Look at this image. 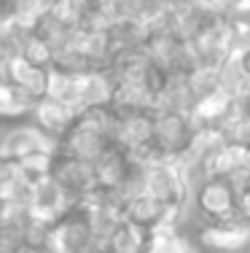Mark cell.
<instances>
[{
    "instance_id": "obj_6",
    "label": "cell",
    "mask_w": 250,
    "mask_h": 253,
    "mask_svg": "<svg viewBox=\"0 0 250 253\" xmlns=\"http://www.w3.org/2000/svg\"><path fill=\"white\" fill-rule=\"evenodd\" d=\"M73 208H75V200L51 175L33 183V194H30V202H27V215L33 221L54 226Z\"/></svg>"
},
{
    "instance_id": "obj_4",
    "label": "cell",
    "mask_w": 250,
    "mask_h": 253,
    "mask_svg": "<svg viewBox=\"0 0 250 253\" xmlns=\"http://www.w3.org/2000/svg\"><path fill=\"white\" fill-rule=\"evenodd\" d=\"M57 143L51 137H46L30 119L22 122H8L0 124V159L3 162H19L25 156L35 151H54L57 154Z\"/></svg>"
},
{
    "instance_id": "obj_8",
    "label": "cell",
    "mask_w": 250,
    "mask_h": 253,
    "mask_svg": "<svg viewBox=\"0 0 250 253\" xmlns=\"http://www.w3.org/2000/svg\"><path fill=\"white\" fill-rule=\"evenodd\" d=\"M135 167L138 165H135L132 156L124 151L121 146H110V148H105V151L100 154V159L92 165L94 183L103 191H118L127 183V178L132 175Z\"/></svg>"
},
{
    "instance_id": "obj_15",
    "label": "cell",
    "mask_w": 250,
    "mask_h": 253,
    "mask_svg": "<svg viewBox=\"0 0 250 253\" xmlns=\"http://www.w3.org/2000/svg\"><path fill=\"white\" fill-rule=\"evenodd\" d=\"M245 253H250V243H248V248H245Z\"/></svg>"
},
{
    "instance_id": "obj_16",
    "label": "cell",
    "mask_w": 250,
    "mask_h": 253,
    "mask_svg": "<svg viewBox=\"0 0 250 253\" xmlns=\"http://www.w3.org/2000/svg\"><path fill=\"white\" fill-rule=\"evenodd\" d=\"M0 124H3V122H0Z\"/></svg>"
},
{
    "instance_id": "obj_7",
    "label": "cell",
    "mask_w": 250,
    "mask_h": 253,
    "mask_svg": "<svg viewBox=\"0 0 250 253\" xmlns=\"http://www.w3.org/2000/svg\"><path fill=\"white\" fill-rule=\"evenodd\" d=\"M51 178L68 191L70 197L78 205L83 197H89L97 183H94V170L89 162H81V159H73V156H65V154H54V162H51Z\"/></svg>"
},
{
    "instance_id": "obj_2",
    "label": "cell",
    "mask_w": 250,
    "mask_h": 253,
    "mask_svg": "<svg viewBox=\"0 0 250 253\" xmlns=\"http://www.w3.org/2000/svg\"><path fill=\"white\" fill-rule=\"evenodd\" d=\"M196 135V126L188 113L178 111H153V148L164 159H178Z\"/></svg>"
},
{
    "instance_id": "obj_10",
    "label": "cell",
    "mask_w": 250,
    "mask_h": 253,
    "mask_svg": "<svg viewBox=\"0 0 250 253\" xmlns=\"http://www.w3.org/2000/svg\"><path fill=\"white\" fill-rule=\"evenodd\" d=\"M30 122L59 146V140H62V137L68 135V129L73 126L75 113L70 111V108H65L62 102L51 100V97H40V100H35L33 111H30Z\"/></svg>"
},
{
    "instance_id": "obj_9",
    "label": "cell",
    "mask_w": 250,
    "mask_h": 253,
    "mask_svg": "<svg viewBox=\"0 0 250 253\" xmlns=\"http://www.w3.org/2000/svg\"><path fill=\"white\" fill-rule=\"evenodd\" d=\"M49 70L51 68H40V65L27 62L22 54H14L11 59L3 62V76L33 100L46 97V89H49Z\"/></svg>"
},
{
    "instance_id": "obj_11",
    "label": "cell",
    "mask_w": 250,
    "mask_h": 253,
    "mask_svg": "<svg viewBox=\"0 0 250 253\" xmlns=\"http://www.w3.org/2000/svg\"><path fill=\"white\" fill-rule=\"evenodd\" d=\"M151 229L135 224L129 218H121L118 226L110 232V237L105 240V253H145Z\"/></svg>"
},
{
    "instance_id": "obj_14",
    "label": "cell",
    "mask_w": 250,
    "mask_h": 253,
    "mask_svg": "<svg viewBox=\"0 0 250 253\" xmlns=\"http://www.w3.org/2000/svg\"><path fill=\"white\" fill-rule=\"evenodd\" d=\"M8 253H33V251H25V248H19V251H8Z\"/></svg>"
},
{
    "instance_id": "obj_13",
    "label": "cell",
    "mask_w": 250,
    "mask_h": 253,
    "mask_svg": "<svg viewBox=\"0 0 250 253\" xmlns=\"http://www.w3.org/2000/svg\"><path fill=\"white\" fill-rule=\"evenodd\" d=\"M33 105H35L33 97H27L22 89H16L5 76H0V122L8 124V122L30 119Z\"/></svg>"
},
{
    "instance_id": "obj_12",
    "label": "cell",
    "mask_w": 250,
    "mask_h": 253,
    "mask_svg": "<svg viewBox=\"0 0 250 253\" xmlns=\"http://www.w3.org/2000/svg\"><path fill=\"white\" fill-rule=\"evenodd\" d=\"M164 215H167V208L156 200V197L148 194V191H140V194L129 197V200L124 202V218L135 221V224H140L145 229L164 224Z\"/></svg>"
},
{
    "instance_id": "obj_3",
    "label": "cell",
    "mask_w": 250,
    "mask_h": 253,
    "mask_svg": "<svg viewBox=\"0 0 250 253\" xmlns=\"http://www.w3.org/2000/svg\"><path fill=\"white\" fill-rule=\"evenodd\" d=\"M191 234L205 253H245L250 243V224L242 215L229 221H202Z\"/></svg>"
},
{
    "instance_id": "obj_1",
    "label": "cell",
    "mask_w": 250,
    "mask_h": 253,
    "mask_svg": "<svg viewBox=\"0 0 250 253\" xmlns=\"http://www.w3.org/2000/svg\"><path fill=\"white\" fill-rule=\"evenodd\" d=\"M191 205L199 221L237 218V186L229 178H205L191 191Z\"/></svg>"
},
{
    "instance_id": "obj_5",
    "label": "cell",
    "mask_w": 250,
    "mask_h": 253,
    "mask_svg": "<svg viewBox=\"0 0 250 253\" xmlns=\"http://www.w3.org/2000/svg\"><path fill=\"white\" fill-rule=\"evenodd\" d=\"M51 253H103L78 205L51 226Z\"/></svg>"
}]
</instances>
